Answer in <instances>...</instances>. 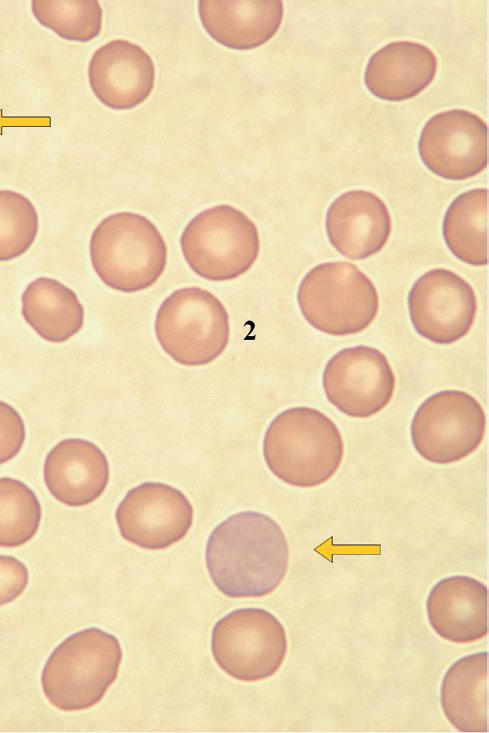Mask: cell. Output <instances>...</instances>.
Instances as JSON below:
<instances>
[{
    "mask_svg": "<svg viewBox=\"0 0 489 733\" xmlns=\"http://www.w3.org/2000/svg\"><path fill=\"white\" fill-rule=\"evenodd\" d=\"M289 548L269 516L245 511L220 523L206 546V565L215 586L231 598L262 597L285 577Z\"/></svg>",
    "mask_w": 489,
    "mask_h": 733,
    "instance_id": "obj_1",
    "label": "cell"
},
{
    "mask_svg": "<svg viewBox=\"0 0 489 733\" xmlns=\"http://www.w3.org/2000/svg\"><path fill=\"white\" fill-rule=\"evenodd\" d=\"M344 453L341 433L324 413L294 407L278 414L263 441L270 471L287 484L309 488L328 481Z\"/></svg>",
    "mask_w": 489,
    "mask_h": 733,
    "instance_id": "obj_2",
    "label": "cell"
},
{
    "mask_svg": "<svg viewBox=\"0 0 489 733\" xmlns=\"http://www.w3.org/2000/svg\"><path fill=\"white\" fill-rule=\"evenodd\" d=\"M121 660L122 649L114 635L95 627L78 631L61 642L45 663L44 695L61 711L88 709L116 680Z\"/></svg>",
    "mask_w": 489,
    "mask_h": 733,
    "instance_id": "obj_3",
    "label": "cell"
},
{
    "mask_svg": "<svg viewBox=\"0 0 489 733\" xmlns=\"http://www.w3.org/2000/svg\"><path fill=\"white\" fill-rule=\"evenodd\" d=\"M90 257L95 272L106 285L133 293L158 280L166 266L167 249L149 219L120 212L106 217L95 228Z\"/></svg>",
    "mask_w": 489,
    "mask_h": 733,
    "instance_id": "obj_4",
    "label": "cell"
},
{
    "mask_svg": "<svg viewBox=\"0 0 489 733\" xmlns=\"http://www.w3.org/2000/svg\"><path fill=\"white\" fill-rule=\"evenodd\" d=\"M297 300L311 326L334 336L365 330L379 308L372 281L345 261L321 263L309 270L299 285Z\"/></svg>",
    "mask_w": 489,
    "mask_h": 733,
    "instance_id": "obj_5",
    "label": "cell"
},
{
    "mask_svg": "<svg viewBox=\"0 0 489 733\" xmlns=\"http://www.w3.org/2000/svg\"><path fill=\"white\" fill-rule=\"evenodd\" d=\"M228 313L208 290L185 287L171 293L158 309L155 333L163 350L176 362L205 365L229 341Z\"/></svg>",
    "mask_w": 489,
    "mask_h": 733,
    "instance_id": "obj_6",
    "label": "cell"
},
{
    "mask_svg": "<svg viewBox=\"0 0 489 733\" xmlns=\"http://www.w3.org/2000/svg\"><path fill=\"white\" fill-rule=\"evenodd\" d=\"M181 250L189 267L211 281L231 280L256 261L260 241L253 221L242 211L218 205L196 215L184 229Z\"/></svg>",
    "mask_w": 489,
    "mask_h": 733,
    "instance_id": "obj_7",
    "label": "cell"
},
{
    "mask_svg": "<svg viewBox=\"0 0 489 733\" xmlns=\"http://www.w3.org/2000/svg\"><path fill=\"white\" fill-rule=\"evenodd\" d=\"M211 649L225 673L241 681H258L280 668L287 652V638L283 625L272 613L242 608L215 624Z\"/></svg>",
    "mask_w": 489,
    "mask_h": 733,
    "instance_id": "obj_8",
    "label": "cell"
},
{
    "mask_svg": "<svg viewBox=\"0 0 489 733\" xmlns=\"http://www.w3.org/2000/svg\"><path fill=\"white\" fill-rule=\"evenodd\" d=\"M485 428V412L473 396L460 390H444L418 407L411 423V439L424 459L446 465L477 449Z\"/></svg>",
    "mask_w": 489,
    "mask_h": 733,
    "instance_id": "obj_9",
    "label": "cell"
},
{
    "mask_svg": "<svg viewBox=\"0 0 489 733\" xmlns=\"http://www.w3.org/2000/svg\"><path fill=\"white\" fill-rule=\"evenodd\" d=\"M322 384L327 399L339 411L368 418L390 402L395 376L380 350L359 345L332 356L324 368Z\"/></svg>",
    "mask_w": 489,
    "mask_h": 733,
    "instance_id": "obj_10",
    "label": "cell"
},
{
    "mask_svg": "<svg viewBox=\"0 0 489 733\" xmlns=\"http://www.w3.org/2000/svg\"><path fill=\"white\" fill-rule=\"evenodd\" d=\"M408 306L417 333L437 344H450L464 337L477 311L470 284L442 268L426 272L414 283Z\"/></svg>",
    "mask_w": 489,
    "mask_h": 733,
    "instance_id": "obj_11",
    "label": "cell"
},
{
    "mask_svg": "<svg viewBox=\"0 0 489 733\" xmlns=\"http://www.w3.org/2000/svg\"><path fill=\"white\" fill-rule=\"evenodd\" d=\"M122 537L145 549H165L180 541L193 522V508L178 489L146 482L131 489L118 505Z\"/></svg>",
    "mask_w": 489,
    "mask_h": 733,
    "instance_id": "obj_12",
    "label": "cell"
},
{
    "mask_svg": "<svg viewBox=\"0 0 489 733\" xmlns=\"http://www.w3.org/2000/svg\"><path fill=\"white\" fill-rule=\"evenodd\" d=\"M418 150L434 174L449 180L471 178L487 166V124L466 110L438 113L423 127Z\"/></svg>",
    "mask_w": 489,
    "mask_h": 733,
    "instance_id": "obj_13",
    "label": "cell"
},
{
    "mask_svg": "<svg viewBox=\"0 0 489 733\" xmlns=\"http://www.w3.org/2000/svg\"><path fill=\"white\" fill-rule=\"evenodd\" d=\"M88 76L92 91L104 105L124 110L150 95L155 69L151 57L140 46L119 39L94 52Z\"/></svg>",
    "mask_w": 489,
    "mask_h": 733,
    "instance_id": "obj_14",
    "label": "cell"
},
{
    "mask_svg": "<svg viewBox=\"0 0 489 733\" xmlns=\"http://www.w3.org/2000/svg\"><path fill=\"white\" fill-rule=\"evenodd\" d=\"M325 226L330 243L341 255L362 260L385 246L391 233V218L377 195L351 190L331 203Z\"/></svg>",
    "mask_w": 489,
    "mask_h": 733,
    "instance_id": "obj_15",
    "label": "cell"
},
{
    "mask_svg": "<svg viewBox=\"0 0 489 733\" xmlns=\"http://www.w3.org/2000/svg\"><path fill=\"white\" fill-rule=\"evenodd\" d=\"M44 481L49 492L67 506H84L95 501L109 481V464L94 443L69 438L60 441L44 462Z\"/></svg>",
    "mask_w": 489,
    "mask_h": 733,
    "instance_id": "obj_16",
    "label": "cell"
},
{
    "mask_svg": "<svg viewBox=\"0 0 489 733\" xmlns=\"http://www.w3.org/2000/svg\"><path fill=\"white\" fill-rule=\"evenodd\" d=\"M433 630L443 639L469 643L487 635V586L465 575L437 582L426 602Z\"/></svg>",
    "mask_w": 489,
    "mask_h": 733,
    "instance_id": "obj_17",
    "label": "cell"
},
{
    "mask_svg": "<svg viewBox=\"0 0 489 733\" xmlns=\"http://www.w3.org/2000/svg\"><path fill=\"white\" fill-rule=\"evenodd\" d=\"M200 20L207 33L232 49H252L266 43L283 18L280 0H200Z\"/></svg>",
    "mask_w": 489,
    "mask_h": 733,
    "instance_id": "obj_18",
    "label": "cell"
},
{
    "mask_svg": "<svg viewBox=\"0 0 489 733\" xmlns=\"http://www.w3.org/2000/svg\"><path fill=\"white\" fill-rule=\"evenodd\" d=\"M436 70V56L427 46L411 41H396L371 56L364 80L376 97L387 101H403L423 91L434 79Z\"/></svg>",
    "mask_w": 489,
    "mask_h": 733,
    "instance_id": "obj_19",
    "label": "cell"
},
{
    "mask_svg": "<svg viewBox=\"0 0 489 733\" xmlns=\"http://www.w3.org/2000/svg\"><path fill=\"white\" fill-rule=\"evenodd\" d=\"M487 651L466 655L444 675L443 712L460 732H487Z\"/></svg>",
    "mask_w": 489,
    "mask_h": 733,
    "instance_id": "obj_20",
    "label": "cell"
},
{
    "mask_svg": "<svg viewBox=\"0 0 489 733\" xmlns=\"http://www.w3.org/2000/svg\"><path fill=\"white\" fill-rule=\"evenodd\" d=\"M26 322L45 340L64 342L82 327L84 309L77 295L59 281L41 277L22 295Z\"/></svg>",
    "mask_w": 489,
    "mask_h": 733,
    "instance_id": "obj_21",
    "label": "cell"
},
{
    "mask_svg": "<svg viewBox=\"0 0 489 733\" xmlns=\"http://www.w3.org/2000/svg\"><path fill=\"white\" fill-rule=\"evenodd\" d=\"M443 238L462 262L487 264V189L477 188L457 196L443 220Z\"/></svg>",
    "mask_w": 489,
    "mask_h": 733,
    "instance_id": "obj_22",
    "label": "cell"
},
{
    "mask_svg": "<svg viewBox=\"0 0 489 733\" xmlns=\"http://www.w3.org/2000/svg\"><path fill=\"white\" fill-rule=\"evenodd\" d=\"M34 17L58 36L87 42L97 37L102 27V9L97 0H33Z\"/></svg>",
    "mask_w": 489,
    "mask_h": 733,
    "instance_id": "obj_23",
    "label": "cell"
},
{
    "mask_svg": "<svg viewBox=\"0 0 489 733\" xmlns=\"http://www.w3.org/2000/svg\"><path fill=\"white\" fill-rule=\"evenodd\" d=\"M41 521V505L23 482L0 478V546L17 547L30 541Z\"/></svg>",
    "mask_w": 489,
    "mask_h": 733,
    "instance_id": "obj_24",
    "label": "cell"
},
{
    "mask_svg": "<svg viewBox=\"0 0 489 733\" xmlns=\"http://www.w3.org/2000/svg\"><path fill=\"white\" fill-rule=\"evenodd\" d=\"M38 231V214L32 202L12 190H0V261L28 250Z\"/></svg>",
    "mask_w": 489,
    "mask_h": 733,
    "instance_id": "obj_25",
    "label": "cell"
},
{
    "mask_svg": "<svg viewBox=\"0 0 489 733\" xmlns=\"http://www.w3.org/2000/svg\"><path fill=\"white\" fill-rule=\"evenodd\" d=\"M25 425L20 414L0 401V465L14 458L25 441Z\"/></svg>",
    "mask_w": 489,
    "mask_h": 733,
    "instance_id": "obj_26",
    "label": "cell"
},
{
    "mask_svg": "<svg viewBox=\"0 0 489 733\" xmlns=\"http://www.w3.org/2000/svg\"><path fill=\"white\" fill-rule=\"evenodd\" d=\"M28 581V569L23 562L13 556L0 555V606L17 599Z\"/></svg>",
    "mask_w": 489,
    "mask_h": 733,
    "instance_id": "obj_27",
    "label": "cell"
}]
</instances>
